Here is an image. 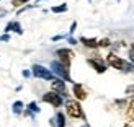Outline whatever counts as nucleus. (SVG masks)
<instances>
[{"instance_id":"1","label":"nucleus","mask_w":134,"mask_h":127,"mask_svg":"<svg viewBox=\"0 0 134 127\" xmlns=\"http://www.w3.org/2000/svg\"><path fill=\"white\" fill-rule=\"evenodd\" d=\"M108 64H110L111 67H115V69H118V70H123V72H131V70L134 69L129 62L123 61V59L118 57L116 54H110V56H108Z\"/></svg>"},{"instance_id":"2","label":"nucleus","mask_w":134,"mask_h":127,"mask_svg":"<svg viewBox=\"0 0 134 127\" xmlns=\"http://www.w3.org/2000/svg\"><path fill=\"white\" fill-rule=\"evenodd\" d=\"M65 109H67V114H69L70 117H74V119H80V117H83L82 106H80L77 101H72V99L65 101Z\"/></svg>"},{"instance_id":"3","label":"nucleus","mask_w":134,"mask_h":127,"mask_svg":"<svg viewBox=\"0 0 134 127\" xmlns=\"http://www.w3.org/2000/svg\"><path fill=\"white\" fill-rule=\"evenodd\" d=\"M51 70H52V75L56 73V75H57V77H61L62 80H67V82H70L69 69H67V67H64L61 62H57V61L51 62Z\"/></svg>"},{"instance_id":"4","label":"nucleus","mask_w":134,"mask_h":127,"mask_svg":"<svg viewBox=\"0 0 134 127\" xmlns=\"http://www.w3.org/2000/svg\"><path fill=\"white\" fill-rule=\"evenodd\" d=\"M33 75L35 77H38V78H43V80H52V72L51 70H48L46 67H43V65H33Z\"/></svg>"},{"instance_id":"5","label":"nucleus","mask_w":134,"mask_h":127,"mask_svg":"<svg viewBox=\"0 0 134 127\" xmlns=\"http://www.w3.org/2000/svg\"><path fill=\"white\" fill-rule=\"evenodd\" d=\"M57 57H59V62L69 69V65L72 62V57H74V52L69 51V49H59L57 51Z\"/></svg>"},{"instance_id":"6","label":"nucleus","mask_w":134,"mask_h":127,"mask_svg":"<svg viewBox=\"0 0 134 127\" xmlns=\"http://www.w3.org/2000/svg\"><path fill=\"white\" fill-rule=\"evenodd\" d=\"M43 101H44V103L52 104L54 108H59V106L62 104V96H59L57 93H54V91H49V93H44Z\"/></svg>"},{"instance_id":"7","label":"nucleus","mask_w":134,"mask_h":127,"mask_svg":"<svg viewBox=\"0 0 134 127\" xmlns=\"http://www.w3.org/2000/svg\"><path fill=\"white\" fill-rule=\"evenodd\" d=\"M88 64L95 69L98 73H105V70H106V64L103 62V59H88Z\"/></svg>"},{"instance_id":"8","label":"nucleus","mask_w":134,"mask_h":127,"mask_svg":"<svg viewBox=\"0 0 134 127\" xmlns=\"http://www.w3.org/2000/svg\"><path fill=\"white\" fill-rule=\"evenodd\" d=\"M51 88H52V91H54V93H57V95H64L65 96V93H67L65 83L62 82V80H54V82L51 83Z\"/></svg>"},{"instance_id":"9","label":"nucleus","mask_w":134,"mask_h":127,"mask_svg":"<svg viewBox=\"0 0 134 127\" xmlns=\"http://www.w3.org/2000/svg\"><path fill=\"white\" fill-rule=\"evenodd\" d=\"M74 95L77 99H85L87 98V91L80 83H74Z\"/></svg>"},{"instance_id":"10","label":"nucleus","mask_w":134,"mask_h":127,"mask_svg":"<svg viewBox=\"0 0 134 127\" xmlns=\"http://www.w3.org/2000/svg\"><path fill=\"white\" fill-rule=\"evenodd\" d=\"M80 43L85 44L87 47H97V46H98L97 39H88V38H82V39H80Z\"/></svg>"},{"instance_id":"11","label":"nucleus","mask_w":134,"mask_h":127,"mask_svg":"<svg viewBox=\"0 0 134 127\" xmlns=\"http://www.w3.org/2000/svg\"><path fill=\"white\" fill-rule=\"evenodd\" d=\"M56 124H57V127H65V117H64L62 112H57L56 114Z\"/></svg>"},{"instance_id":"12","label":"nucleus","mask_w":134,"mask_h":127,"mask_svg":"<svg viewBox=\"0 0 134 127\" xmlns=\"http://www.w3.org/2000/svg\"><path fill=\"white\" fill-rule=\"evenodd\" d=\"M23 108H25V106H23V103L21 101H15V103H13V112H15V114H20V112H21L23 111Z\"/></svg>"},{"instance_id":"13","label":"nucleus","mask_w":134,"mask_h":127,"mask_svg":"<svg viewBox=\"0 0 134 127\" xmlns=\"http://www.w3.org/2000/svg\"><path fill=\"white\" fill-rule=\"evenodd\" d=\"M128 119L129 121H134V99L129 103V109H128Z\"/></svg>"},{"instance_id":"14","label":"nucleus","mask_w":134,"mask_h":127,"mask_svg":"<svg viewBox=\"0 0 134 127\" xmlns=\"http://www.w3.org/2000/svg\"><path fill=\"white\" fill-rule=\"evenodd\" d=\"M52 11L54 13H62V11H67V5H59V7H52Z\"/></svg>"},{"instance_id":"15","label":"nucleus","mask_w":134,"mask_h":127,"mask_svg":"<svg viewBox=\"0 0 134 127\" xmlns=\"http://www.w3.org/2000/svg\"><path fill=\"white\" fill-rule=\"evenodd\" d=\"M28 109H30V112H31V114H33V112H35V114H36V112H39V108H38V104H36L35 101L28 104Z\"/></svg>"},{"instance_id":"16","label":"nucleus","mask_w":134,"mask_h":127,"mask_svg":"<svg viewBox=\"0 0 134 127\" xmlns=\"http://www.w3.org/2000/svg\"><path fill=\"white\" fill-rule=\"evenodd\" d=\"M13 31H15V33H18V34H21V33H23V29H21V26H20V23L13 21Z\"/></svg>"},{"instance_id":"17","label":"nucleus","mask_w":134,"mask_h":127,"mask_svg":"<svg viewBox=\"0 0 134 127\" xmlns=\"http://www.w3.org/2000/svg\"><path fill=\"white\" fill-rule=\"evenodd\" d=\"M126 95H128V96H134V85L126 86Z\"/></svg>"},{"instance_id":"18","label":"nucleus","mask_w":134,"mask_h":127,"mask_svg":"<svg viewBox=\"0 0 134 127\" xmlns=\"http://www.w3.org/2000/svg\"><path fill=\"white\" fill-rule=\"evenodd\" d=\"M30 0H13L12 2V5L13 7H20V5H23V3H28Z\"/></svg>"},{"instance_id":"19","label":"nucleus","mask_w":134,"mask_h":127,"mask_svg":"<svg viewBox=\"0 0 134 127\" xmlns=\"http://www.w3.org/2000/svg\"><path fill=\"white\" fill-rule=\"evenodd\" d=\"M98 46H102V47L110 46V39H102V41H98Z\"/></svg>"},{"instance_id":"20","label":"nucleus","mask_w":134,"mask_h":127,"mask_svg":"<svg viewBox=\"0 0 134 127\" xmlns=\"http://www.w3.org/2000/svg\"><path fill=\"white\" fill-rule=\"evenodd\" d=\"M0 41H3V43L5 41H10V36L8 34H2V36H0Z\"/></svg>"},{"instance_id":"21","label":"nucleus","mask_w":134,"mask_h":127,"mask_svg":"<svg viewBox=\"0 0 134 127\" xmlns=\"http://www.w3.org/2000/svg\"><path fill=\"white\" fill-rule=\"evenodd\" d=\"M61 39H64V36L59 34V36H54V38H52V41H61Z\"/></svg>"},{"instance_id":"22","label":"nucleus","mask_w":134,"mask_h":127,"mask_svg":"<svg viewBox=\"0 0 134 127\" xmlns=\"http://www.w3.org/2000/svg\"><path fill=\"white\" fill-rule=\"evenodd\" d=\"M75 28H77V23H75V21H74V23H72V26H70V34H72V33H74V31H75Z\"/></svg>"},{"instance_id":"23","label":"nucleus","mask_w":134,"mask_h":127,"mask_svg":"<svg viewBox=\"0 0 134 127\" xmlns=\"http://www.w3.org/2000/svg\"><path fill=\"white\" fill-rule=\"evenodd\" d=\"M129 57H131V61L134 62V47H132V49L129 51Z\"/></svg>"},{"instance_id":"24","label":"nucleus","mask_w":134,"mask_h":127,"mask_svg":"<svg viewBox=\"0 0 134 127\" xmlns=\"http://www.w3.org/2000/svg\"><path fill=\"white\" fill-rule=\"evenodd\" d=\"M69 43H70V44H77V41H75L74 38H69Z\"/></svg>"},{"instance_id":"25","label":"nucleus","mask_w":134,"mask_h":127,"mask_svg":"<svg viewBox=\"0 0 134 127\" xmlns=\"http://www.w3.org/2000/svg\"><path fill=\"white\" fill-rule=\"evenodd\" d=\"M23 77H30V72L28 70H23Z\"/></svg>"},{"instance_id":"26","label":"nucleus","mask_w":134,"mask_h":127,"mask_svg":"<svg viewBox=\"0 0 134 127\" xmlns=\"http://www.w3.org/2000/svg\"><path fill=\"white\" fill-rule=\"evenodd\" d=\"M82 127H90V125H88V124H85V125H82Z\"/></svg>"},{"instance_id":"27","label":"nucleus","mask_w":134,"mask_h":127,"mask_svg":"<svg viewBox=\"0 0 134 127\" xmlns=\"http://www.w3.org/2000/svg\"><path fill=\"white\" fill-rule=\"evenodd\" d=\"M124 127H131V125H128V124H126V125H124Z\"/></svg>"},{"instance_id":"28","label":"nucleus","mask_w":134,"mask_h":127,"mask_svg":"<svg viewBox=\"0 0 134 127\" xmlns=\"http://www.w3.org/2000/svg\"><path fill=\"white\" fill-rule=\"evenodd\" d=\"M38 2H41V0H38Z\"/></svg>"}]
</instances>
